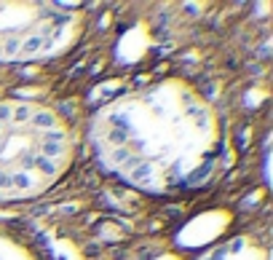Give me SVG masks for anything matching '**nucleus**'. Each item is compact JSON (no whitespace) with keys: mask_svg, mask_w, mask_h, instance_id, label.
<instances>
[{"mask_svg":"<svg viewBox=\"0 0 273 260\" xmlns=\"http://www.w3.org/2000/svg\"><path fill=\"white\" fill-rule=\"evenodd\" d=\"M89 140L99 167L155 196L204 188L225 153L214 105L182 78L153 81L105 102L91 115Z\"/></svg>","mask_w":273,"mask_h":260,"instance_id":"f257e3e1","label":"nucleus"},{"mask_svg":"<svg viewBox=\"0 0 273 260\" xmlns=\"http://www.w3.org/2000/svg\"><path fill=\"white\" fill-rule=\"evenodd\" d=\"M73 159L75 137L59 110L22 97L0 99V201L49 193Z\"/></svg>","mask_w":273,"mask_h":260,"instance_id":"f03ea898","label":"nucleus"},{"mask_svg":"<svg viewBox=\"0 0 273 260\" xmlns=\"http://www.w3.org/2000/svg\"><path fill=\"white\" fill-rule=\"evenodd\" d=\"M83 11L73 3L0 0V62L25 65L70 51L83 35Z\"/></svg>","mask_w":273,"mask_h":260,"instance_id":"7ed1b4c3","label":"nucleus"},{"mask_svg":"<svg viewBox=\"0 0 273 260\" xmlns=\"http://www.w3.org/2000/svg\"><path fill=\"white\" fill-rule=\"evenodd\" d=\"M198 260H268V249H262L260 244H254L246 236H236V239H228L212 247Z\"/></svg>","mask_w":273,"mask_h":260,"instance_id":"20e7f679","label":"nucleus"},{"mask_svg":"<svg viewBox=\"0 0 273 260\" xmlns=\"http://www.w3.org/2000/svg\"><path fill=\"white\" fill-rule=\"evenodd\" d=\"M0 260H35V257L30 255V249L22 247L14 236L0 231Z\"/></svg>","mask_w":273,"mask_h":260,"instance_id":"39448f33","label":"nucleus"}]
</instances>
